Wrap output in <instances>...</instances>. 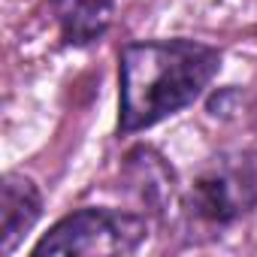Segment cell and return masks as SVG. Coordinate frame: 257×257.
Returning <instances> with one entry per match:
<instances>
[{
  "label": "cell",
  "mask_w": 257,
  "mask_h": 257,
  "mask_svg": "<svg viewBox=\"0 0 257 257\" xmlns=\"http://www.w3.org/2000/svg\"><path fill=\"white\" fill-rule=\"evenodd\" d=\"M149 233L143 215L121 209H79L58 221L34 248L43 254H73V257H109L134 254Z\"/></svg>",
  "instance_id": "obj_3"
},
{
  "label": "cell",
  "mask_w": 257,
  "mask_h": 257,
  "mask_svg": "<svg viewBox=\"0 0 257 257\" xmlns=\"http://www.w3.org/2000/svg\"><path fill=\"white\" fill-rule=\"evenodd\" d=\"M221 70L218 49L194 40L131 43L121 52V131L137 134L191 106Z\"/></svg>",
  "instance_id": "obj_1"
},
{
  "label": "cell",
  "mask_w": 257,
  "mask_h": 257,
  "mask_svg": "<svg viewBox=\"0 0 257 257\" xmlns=\"http://www.w3.org/2000/svg\"><path fill=\"white\" fill-rule=\"evenodd\" d=\"M40 212H43V197H40V188L28 179V176H19V173H10L4 179V251L7 257L22 245V239L28 236V230L40 221Z\"/></svg>",
  "instance_id": "obj_4"
},
{
  "label": "cell",
  "mask_w": 257,
  "mask_h": 257,
  "mask_svg": "<svg viewBox=\"0 0 257 257\" xmlns=\"http://www.w3.org/2000/svg\"><path fill=\"white\" fill-rule=\"evenodd\" d=\"M257 206V155L227 152L212 158L191 182L182 209L200 230H224Z\"/></svg>",
  "instance_id": "obj_2"
},
{
  "label": "cell",
  "mask_w": 257,
  "mask_h": 257,
  "mask_svg": "<svg viewBox=\"0 0 257 257\" xmlns=\"http://www.w3.org/2000/svg\"><path fill=\"white\" fill-rule=\"evenodd\" d=\"M52 13L67 46H91L109 31L115 0H55Z\"/></svg>",
  "instance_id": "obj_5"
}]
</instances>
